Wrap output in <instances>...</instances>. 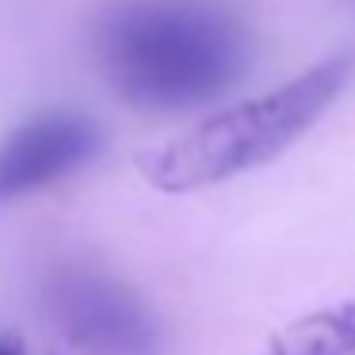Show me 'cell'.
<instances>
[{
  "instance_id": "cell-1",
  "label": "cell",
  "mask_w": 355,
  "mask_h": 355,
  "mask_svg": "<svg viewBox=\"0 0 355 355\" xmlns=\"http://www.w3.org/2000/svg\"><path fill=\"white\" fill-rule=\"evenodd\" d=\"M92 42L111 92L164 115L214 103L252 58L248 24L230 0H115Z\"/></svg>"
},
{
  "instance_id": "cell-2",
  "label": "cell",
  "mask_w": 355,
  "mask_h": 355,
  "mask_svg": "<svg viewBox=\"0 0 355 355\" xmlns=\"http://www.w3.org/2000/svg\"><path fill=\"white\" fill-rule=\"evenodd\" d=\"M352 69L355 54H332L271 92L210 111L157 149H146L138 157L141 176L164 195H191L275 161L329 111Z\"/></svg>"
},
{
  "instance_id": "cell-3",
  "label": "cell",
  "mask_w": 355,
  "mask_h": 355,
  "mask_svg": "<svg viewBox=\"0 0 355 355\" xmlns=\"http://www.w3.org/2000/svg\"><path fill=\"white\" fill-rule=\"evenodd\" d=\"M58 329L88 355H153L157 324L115 279L88 268H58L46 283Z\"/></svg>"
},
{
  "instance_id": "cell-4",
  "label": "cell",
  "mask_w": 355,
  "mask_h": 355,
  "mask_svg": "<svg viewBox=\"0 0 355 355\" xmlns=\"http://www.w3.org/2000/svg\"><path fill=\"white\" fill-rule=\"evenodd\" d=\"M100 149V130L77 111H42L0 141V202L73 176Z\"/></svg>"
},
{
  "instance_id": "cell-5",
  "label": "cell",
  "mask_w": 355,
  "mask_h": 355,
  "mask_svg": "<svg viewBox=\"0 0 355 355\" xmlns=\"http://www.w3.org/2000/svg\"><path fill=\"white\" fill-rule=\"evenodd\" d=\"M268 355H355V302L291 321L268 340Z\"/></svg>"
},
{
  "instance_id": "cell-6",
  "label": "cell",
  "mask_w": 355,
  "mask_h": 355,
  "mask_svg": "<svg viewBox=\"0 0 355 355\" xmlns=\"http://www.w3.org/2000/svg\"><path fill=\"white\" fill-rule=\"evenodd\" d=\"M0 355H27L19 332H4V336H0Z\"/></svg>"
}]
</instances>
